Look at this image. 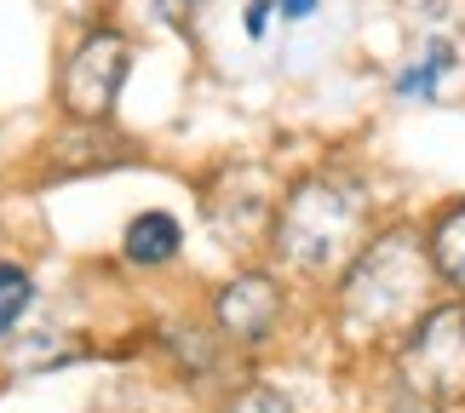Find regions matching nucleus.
Wrapping results in <instances>:
<instances>
[{"mask_svg": "<svg viewBox=\"0 0 465 413\" xmlns=\"http://www.w3.org/2000/svg\"><path fill=\"white\" fill-rule=\"evenodd\" d=\"M276 24H282V17H276V0H242V41L247 46H264Z\"/></svg>", "mask_w": 465, "mask_h": 413, "instance_id": "dca6fc26", "label": "nucleus"}, {"mask_svg": "<svg viewBox=\"0 0 465 413\" xmlns=\"http://www.w3.org/2000/svg\"><path fill=\"white\" fill-rule=\"evenodd\" d=\"M276 184H282V172L271 161H253V155L202 161V167L190 172L195 224H202V236L219 247L224 264L264 259V236H271V212H276Z\"/></svg>", "mask_w": 465, "mask_h": 413, "instance_id": "39448f33", "label": "nucleus"}, {"mask_svg": "<svg viewBox=\"0 0 465 413\" xmlns=\"http://www.w3.org/2000/svg\"><path fill=\"white\" fill-rule=\"evenodd\" d=\"M138 81V34L115 12H81L52 52V115L115 127L127 121V93Z\"/></svg>", "mask_w": 465, "mask_h": 413, "instance_id": "20e7f679", "label": "nucleus"}, {"mask_svg": "<svg viewBox=\"0 0 465 413\" xmlns=\"http://www.w3.org/2000/svg\"><path fill=\"white\" fill-rule=\"evenodd\" d=\"M316 12H322V0H276V17H282V24H311Z\"/></svg>", "mask_w": 465, "mask_h": 413, "instance_id": "f3484780", "label": "nucleus"}, {"mask_svg": "<svg viewBox=\"0 0 465 413\" xmlns=\"http://www.w3.org/2000/svg\"><path fill=\"white\" fill-rule=\"evenodd\" d=\"M465 69L460 58V41L454 34H425V41L408 52V58L391 69L385 81V98L391 103H408V110H431V103L449 98V81Z\"/></svg>", "mask_w": 465, "mask_h": 413, "instance_id": "9d476101", "label": "nucleus"}, {"mask_svg": "<svg viewBox=\"0 0 465 413\" xmlns=\"http://www.w3.org/2000/svg\"><path fill=\"white\" fill-rule=\"evenodd\" d=\"M207 413H311V390L264 362V368H242L236 379L213 397Z\"/></svg>", "mask_w": 465, "mask_h": 413, "instance_id": "ddd939ff", "label": "nucleus"}, {"mask_svg": "<svg viewBox=\"0 0 465 413\" xmlns=\"http://www.w3.org/2000/svg\"><path fill=\"white\" fill-rule=\"evenodd\" d=\"M12 230H17V224H12V184H0V247H12V241H17Z\"/></svg>", "mask_w": 465, "mask_h": 413, "instance_id": "a211bd4d", "label": "nucleus"}, {"mask_svg": "<svg viewBox=\"0 0 465 413\" xmlns=\"http://www.w3.org/2000/svg\"><path fill=\"white\" fill-rule=\"evenodd\" d=\"M150 150L144 138L127 133V121L115 127H93V121H58L35 138V150L17 167V184L24 190H58V184H86V178H110L127 167H144Z\"/></svg>", "mask_w": 465, "mask_h": 413, "instance_id": "0eeeda50", "label": "nucleus"}, {"mask_svg": "<svg viewBox=\"0 0 465 413\" xmlns=\"http://www.w3.org/2000/svg\"><path fill=\"white\" fill-rule=\"evenodd\" d=\"M207 0H150V17L161 29H173L178 41H195V17H202Z\"/></svg>", "mask_w": 465, "mask_h": 413, "instance_id": "2eb2a0df", "label": "nucleus"}, {"mask_svg": "<svg viewBox=\"0 0 465 413\" xmlns=\"http://www.w3.org/2000/svg\"><path fill=\"white\" fill-rule=\"evenodd\" d=\"M190 299L219 328L242 368H264L293 345L305 328H316V293H305L293 276H282L271 259H236L213 276L190 281Z\"/></svg>", "mask_w": 465, "mask_h": 413, "instance_id": "7ed1b4c3", "label": "nucleus"}, {"mask_svg": "<svg viewBox=\"0 0 465 413\" xmlns=\"http://www.w3.org/2000/svg\"><path fill=\"white\" fill-rule=\"evenodd\" d=\"M397 207L402 202L391 195V172L362 150H322L311 161H293L276 184L264 259L305 293H322Z\"/></svg>", "mask_w": 465, "mask_h": 413, "instance_id": "f257e3e1", "label": "nucleus"}, {"mask_svg": "<svg viewBox=\"0 0 465 413\" xmlns=\"http://www.w3.org/2000/svg\"><path fill=\"white\" fill-rule=\"evenodd\" d=\"M431 299H442V287L431 276V259H425L420 212L397 207L316 293V333L351 368H368L414 328V316Z\"/></svg>", "mask_w": 465, "mask_h": 413, "instance_id": "f03ea898", "label": "nucleus"}, {"mask_svg": "<svg viewBox=\"0 0 465 413\" xmlns=\"http://www.w3.org/2000/svg\"><path fill=\"white\" fill-rule=\"evenodd\" d=\"M380 362L449 413H465V304L449 293L431 299Z\"/></svg>", "mask_w": 465, "mask_h": 413, "instance_id": "6e6552de", "label": "nucleus"}, {"mask_svg": "<svg viewBox=\"0 0 465 413\" xmlns=\"http://www.w3.org/2000/svg\"><path fill=\"white\" fill-rule=\"evenodd\" d=\"M46 276H41V259L29 253V247H0V350L12 345L17 333L29 328L35 316H41L46 304Z\"/></svg>", "mask_w": 465, "mask_h": 413, "instance_id": "f8f14e48", "label": "nucleus"}, {"mask_svg": "<svg viewBox=\"0 0 465 413\" xmlns=\"http://www.w3.org/2000/svg\"><path fill=\"white\" fill-rule=\"evenodd\" d=\"M133 339H138V350L161 368V379L178 385L184 397H207L213 402L242 373V362L230 356V345L219 339V328L202 316L195 299H178V304H167V310H155Z\"/></svg>", "mask_w": 465, "mask_h": 413, "instance_id": "423d86ee", "label": "nucleus"}, {"mask_svg": "<svg viewBox=\"0 0 465 413\" xmlns=\"http://www.w3.org/2000/svg\"><path fill=\"white\" fill-rule=\"evenodd\" d=\"M368 413H449V408L414 390L408 379H397L385 362H368Z\"/></svg>", "mask_w": 465, "mask_h": 413, "instance_id": "4468645a", "label": "nucleus"}, {"mask_svg": "<svg viewBox=\"0 0 465 413\" xmlns=\"http://www.w3.org/2000/svg\"><path fill=\"white\" fill-rule=\"evenodd\" d=\"M190 253H195V230L184 212L167 202H144L121 212L115 236L104 247V270L133 287H173L190 276Z\"/></svg>", "mask_w": 465, "mask_h": 413, "instance_id": "1a4fd4ad", "label": "nucleus"}, {"mask_svg": "<svg viewBox=\"0 0 465 413\" xmlns=\"http://www.w3.org/2000/svg\"><path fill=\"white\" fill-rule=\"evenodd\" d=\"M0 138H6V127H0Z\"/></svg>", "mask_w": 465, "mask_h": 413, "instance_id": "6ab92c4d", "label": "nucleus"}, {"mask_svg": "<svg viewBox=\"0 0 465 413\" xmlns=\"http://www.w3.org/2000/svg\"><path fill=\"white\" fill-rule=\"evenodd\" d=\"M414 212H420V236H425V259H431L437 287L465 304V190L431 195Z\"/></svg>", "mask_w": 465, "mask_h": 413, "instance_id": "9b49d317", "label": "nucleus"}]
</instances>
